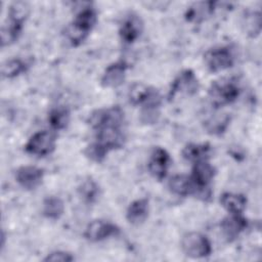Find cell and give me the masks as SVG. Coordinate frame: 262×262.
<instances>
[{"mask_svg": "<svg viewBox=\"0 0 262 262\" xmlns=\"http://www.w3.org/2000/svg\"><path fill=\"white\" fill-rule=\"evenodd\" d=\"M44 179V170L37 166L27 165L19 167L15 172V181L25 190H34Z\"/></svg>", "mask_w": 262, "mask_h": 262, "instance_id": "cell-13", "label": "cell"}, {"mask_svg": "<svg viewBox=\"0 0 262 262\" xmlns=\"http://www.w3.org/2000/svg\"><path fill=\"white\" fill-rule=\"evenodd\" d=\"M171 166V157L169 152L161 146H156L150 151L147 161V170L149 174L158 181L166 178Z\"/></svg>", "mask_w": 262, "mask_h": 262, "instance_id": "cell-11", "label": "cell"}, {"mask_svg": "<svg viewBox=\"0 0 262 262\" xmlns=\"http://www.w3.org/2000/svg\"><path fill=\"white\" fill-rule=\"evenodd\" d=\"M219 202L221 207L228 214H243L247 208V198L242 193L225 191L220 198Z\"/></svg>", "mask_w": 262, "mask_h": 262, "instance_id": "cell-19", "label": "cell"}, {"mask_svg": "<svg viewBox=\"0 0 262 262\" xmlns=\"http://www.w3.org/2000/svg\"><path fill=\"white\" fill-rule=\"evenodd\" d=\"M216 175L215 167L209 160L199 161L192 164L191 174L189 175L194 186L193 195L204 202H208L212 196L211 183Z\"/></svg>", "mask_w": 262, "mask_h": 262, "instance_id": "cell-4", "label": "cell"}, {"mask_svg": "<svg viewBox=\"0 0 262 262\" xmlns=\"http://www.w3.org/2000/svg\"><path fill=\"white\" fill-rule=\"evenodd\" d=\"M217 2L202 1L190 5L185 12V19L189 23H202L207 17L211 16L216 9Z\"/></svg>", "mask_w": 262, "mask_h": 262, "instance_id": "cell-18", "label": "cell"}, {"mask_svg": "<svg viewBox=\"0 0 262 262\" xmlns=\"http://www.w3.org/2000/svg\"><path fill=\"white\" fill-rule=\"evenodd\" d=\"M204 62L209 72L216 74L233 67L234 56L227 46H217L204 53Z\"/></svg>", "mask_w": 262, "mask_h": 262, "instance_id": "cell-9", "label": "cell"}, {"mask_svg": "<svg viewBox=\"0 0 262 262\" xmlns=\"http://www.w3.org/2000/svg\"><path fill=\"white\" fill-rule=\"evenodd\" d=\"M97 21V12L88 5L81 8L66 30V36L73 47L80 46L89 36Z\"/></svg>", "mask_w": 262, "mask_h": 262, "instance_id": "cell-3", "label": "cell"}, {"mask_svg": "<svg viewBox=\"0 0 262 262\" xmlns=\"http://www.w3.org/2000/svg\"><path fill=\"white\" fill-rule=\"evenodd\" d=\"M229 122L230 117L227 114L214 115L205 121V129L211 135H221L226 131Z\"/></svg>", "mask_w": 262, "mask_h": 262, "instance_id": "cell-26", "label": "cell"}, {"mask_svg": "<svg viewBox=\"0 0 262 262\" xmlns=\"http://www.w3.org/2000/svg\"><path fill=\"white\" fill-rule=\"evenodd\" d=\"M149 202L145 198L136 199L129 204L126 210L127 221L135 226L142 224L148 217Z\"/></svg>", "mask_w": 262, "mask_h": 262, "instance_id": "cell-17", "label": "cell"}, {"mask_svg": "<svg viewBox=\"0 0 262 262\" xmlns=\"http://www.w3.org/2000/svg\"><path fill=\"white\" fill-rule=\"evenodd\" d=\"M143 31V21L135 13L125 16L119 28V36L125 44H132L139 39Z\"/></svg>", "mask_w": 262, "mask_h": 262, "instance_id": "cell-16", "label": "cell"}, {"mask_svg": "<svg viewBox=\"0 0 262 262\" xmlns=\"http://www.w3.org/2000/svg\"><path fill=\"white\" fill-rule=\"evenodd\" d=\"M241 94L237 82L231 78H224L212 82L208 90V97L215 110L233 103Z\"/></svg>", "mask_w": 262, "mask_h": 262, "instance_id": "cell-5", "label": "cell"}, {"mask_svg": "<svg viewBox=\"0 0 262 262\" xmlns=\"http://www.w3.org/2000/svg\"><path fill=\"white\" fill-rule=\"evenodd\" d=\"M128 98L133 105L143 106L146 104H161L162 96L158 89L143 83H134L128 91Z\"/></svg>", "mask_w": 262, "mask_h": 262, "instance_id": "cell-12", "label": "cell"}, {"mask_svg": "<svg viewBox=\"0 0 262 262\" xmlns=\"http://www.w3.org/2000/svg\"><path fill=\"white\" fill-rule=\"evenodd\" d=\"M47 121L52 130H64L71 122V112L64 105L54 106L49 111Z\"/></svg>", "mask_w": 262, "mask_h": 262, "instance_id": "cell-23", "label": "cell"}, {"mask_svg": "<svg viewBox=\"0 0 262 262\" xmlns=\"http://www.w3.org/2000/svg\"><path fill=\"white\" fill-rule=\"evenodd\" d=\"M200 89V82L190 69H185L181 71L172 81L169 92L168 99L173 101L178 96H192L198 93Z\"/></svg>", "mask_w": 262, "mask_h": 262, "instance_id": "cell-7", "label": "cell"}, {"mask_svg": "<svg viewBox=\"0 0 262 262\" xmlns=\"http://www.w3.org/2000/svg\"><path fill=\"white\" fill-rule=\"evenodd\" d=\"M161 106H142L140 107V121L146 125L156 124L160 118Z\"/></svg>", "mask_w": 262, "mask_h": 262, "instance_id": "cell-28", "label": "cell"}, {"mask_svg": "<svg viewBox=\"0 0 262 262\" xmlns=\"http://www.w3.org/2000/svg\"><path fill=\"white\" fill-rule=\"evenodd\" d=\"M29 13L30 6L27 2L16 1L10 4L7 17L1 27L2 47L11 45L18 40Z\"/></svg>", "mask_w": 262, "mask_h": 262, "instance_id": "cell-2", "label": "cell"}, {"mask_svg": "<svg viewBox=\"0 0 262 262\" xmlns=\"http://www.w3.org/2000/svg\"><path fill=\"white\" fill-rule=\"evenodd\" d=\"M107 151H105L102 147H100L97 143L92 142L86 146L84 150V155L90 161L94 163H101L104 161L105 157L107 156Z\"/></svg>", "mask_w": 262, "mask_h": 262, "instance_id": "cell-29", "label": "cell"}, {"mask_svg": "<svg viewBox=\"0 0 262 262\" xmlns=\"http://www.w3.org/2000/svg\"><path fill=\"white\" fill-rule=\"evenodd\" d=\"M124 122L125 114L119 105L93 111L88 123L95 132L94 142L107 152L123 148L126 142Z\"/></svg>", "mask_w": 262, "mask_h": 262, "instance_id": "cell-1", "label": "cell"}, {"mask_svg": "<svg viewBox=\"0 0 262 262\" xmlns=\"http://www.w3.org/2000/svg\"><path fill=\"white\" fill-rule=\"evenodd\" d=\"M212 147L208 142L204 143H188L182 149V157L184 160L195 163L199 161L210 160Z\"/></svg>", "mask_w": 262, "mask_h": 262, "instance_id": "cell-21", "label": "cell"}, {"mask_svg": "<svg viewBox=\"0 0 262 262\" xmlns=\"http://www.w3.org/2000/svg\"><path fill=\"white\" fill-rule=\"evenodd\" d=\"M29 69V63L21 58H10L2 63L1 74L3 78L13 79L25 74Z\"/></svg>", "mask_w": 262, "mask_h": 262, "instance_id": "cell-25", "label": "cell"}, {"mask_svg": "<svg viewBox=\"0 0 262 262\" xmlns=\"http://www.w3.org/2000/svg\"><path fill=\"white\" fill-rule=\"evenodd\" d=\"M75 260V257L72 253H69L67 251H53L46 255V257L43 259L45 262H72Z\"/></svg>", "mask_w": 262, "mask_h": 262, "instance_id": "cell-30", "label": "cell"}, {"mask_svg": "<svg viewBox=\"0 0 262 262\" xmlns=\"http://www.w3.org/2000/svg\"><path fill=\"white\" fill-rule=\"evenodd\" d=\"M245 32L252 38H256L261 33V14L259 11H249L243 18Z\"/></svg>", "mask_w": 262, "mask_h": 262, "instance_id": "cell-27", "label": "cell"}, {"mask_svg": "<svg viewBox=\"0 0 262 262\" xmlns=\"http://www.w3.org/2000/svg\"><path fill=\"white\" fill-rule=\"evenodd\" d=\"M119 233L120 227L115 223L104 219H95L87 224L83 236L91 243H98L117 236Z\"/></svg>", "mask_w": 262, "mask_h": 262, "instance_id": "cell-10", "label": "cell"}, {"mask_svg": "<svg viewBox=\"0 0 262 262\" xmlns=\"http://www.w3.org/2000/svg\"><path fill=\"white\" fill-rule=\"evenodd\" d=\"M78 194L80 199L87 205L96 203L100 195V188L97 182L91 177L85 178L78 186Z\"/></svg>", "mask_w": 262, "mask_h": 262, "instance_id": "cell-24", "label": "cell"}, {"mask_svg": "<svg viewBox=\"0 0 262 262\" xmlns=\"http://www.w3.org/2000/svg\"><path fill=\"white\" fill-rule=\"evenodd\" d=\"M180 247L182 252L192 259L207 258L212 254V245L208 236L196 231L185 233L181 238Z\"/></svg>", "mask_w": 262, "mask_h": 262, "instance_id": "cell-6", "label": "cell"}, {"mask_svg": "<svg viewBox=\"0 0 262 262\" xmlns=\"http://www.w3.org/2000/svg\"><path fill=\"white\" fill-rule=\"evenodd\" d=\"M168 188L173 194L182 198L193 195L194 192V186L190 176L184 174L172 176L168 181Z\"/></svg>", "mask_w": 262, "mask_h": 262, "instance_id": "cell-20", "label": "cell"}, {"mask_svg": "<svg viewBox=\"0 0 262 262\" xmlns=\"http://www.w3.org/2000/svg\"><path fill=\"white\" fill-rule=\"evenodd\" d=\"M127 70L128 64L124 60H118L108 64L101 75L100 85L103 88L110 89L120 87L126 79Z\"/></svg>", "mask_w": 262, "mask_h": 262, "instance_id": "cell-14", "label": "cell"}, {"mask_svg": "<svg viewBox=\"0 0 262 262\" xmlns=\"http://www.w3.org/2000/svg\"><path fill=\"white\" fill-rule=\"evenodd\" d=\"M249 225L248 220L243 214H228L220 222V230L223 237L231 243L235 241Z\"/></svg>", "mask_w": 262, "mask_h": 262, "instance_id": "cell-15", "label": "cell"}, {"mask_svg": "<svg viewBox=\"0 0 262 262\" xmlns=\"http://www.w3.org/2000/svg\"><path fill=\"white\" fill-rule=\"evenodd\" d=\"M56 147V136L52 131L42 130L34 133L25 144L28 155L43 158L51 155Z\"/></svg>", "mask_w": 262, "mask_h": 262, "instance_id": "cell-8", "label": "cell"}, {"mask_svg": "<svg viewBox=\"0 0 262 262\" xmlns=\"http://www.w3.org/2000/svg\"><path fill=\"white\" fill-rule=\"evenodd\" d=\"M66 210L63 201L56 195H48L42 203V215L51 221H56L61 218Z\"/></svg>", "mask_w": 262, "mask_h": 262, "instance_id": "cell-22", "label": "cell"}, {"mask_svg": "<svg viewBox=\"0 0 262 262\" xmlns=\"http://www.w3.org/2000/svg\"><path fill=\"white\" fill-rule=\"evenodd\" d=\"M5 237H6L5 232H4V230H2V232H1V249H3L5 247Z\"/></svg>", "mask_w": 262, "mask_h": 262, "instance_id": "cell-31", "label": "cell"}]
</instances>
